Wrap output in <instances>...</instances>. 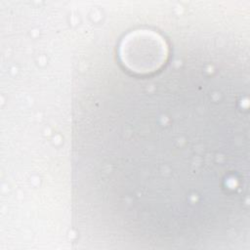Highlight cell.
I'll use <instances>...</instances> for the list:
<instances>
[{"instance_id": "cell-1", "label": "cell", "mask_w": 250, "mask_h": 250, "mask_svg": "<svg viewBox=\"0 0 250 250\" xmlns=\"http://www.w3.org/2000/svg\"><path fill=\"white\" fill-rule=\"evenodd\" d=\"M167 46L163 39L149 30H138L126 36L120 45L123 63L137 73L157 70L165 62Z\"/></svg>"}]
</instances>
